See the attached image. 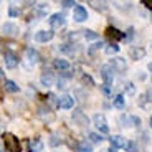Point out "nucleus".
Instances as JSON below:
<instances>
[{"instance_id": "obj_19", "label": "nucleus", "mask_w": 152, "mask_h": 152, "mask_svg": "<svg viewBox=\"0 0 152 152\" xmlns=\"http://www.w3.org/2000/svg\"><path fill=\"white\" fill-rule=\"evenodd\" d=\"M113 106L118 107V109H124L126 107V98L122 94H118L116 98L113 99Z\"/></svg>"}, {"instance_id": "obj_25", "label": "nucleus", "mask_w": 152, "mask_h": 152, "mask_svg": "<svg viewBox=\"0 0 152 152\" xmlns=\"http://www.w3.org/2000/svg\"><path fill=\"white\" fill-rule=\"evenodd\" d=\"M56 86H58V89H66V88H68V80H66V78H60Z\"/></svg>"}, {"instance_id": "obj_1", "label": "nucleus", "mask_w": 152, "mask_h": 152, "mask_svg": "<svg viewBox=\"0 0 152 152\" xmlns=\"http://www.w3.org/2000/svg\"><path fill=\"white\" fill-rule=\"evenodd\" d=\"M4 144H5V149H7L8 152H22L20 141L13 136V134H10V132H7L4 136Z\"/></svg>"}, {"instance_id": "obj_16", "label": "nucleus", "mask_w": 152, "mask_h": 152, "mask_svg": "<svg viewBox=\"0 0 152 152\" xmlns=\"http://www.w3.org/2000/svg\"><path fill=\"white\" fill-rule=\"evenodd\" d=\"M5 65H7V68H17V65H18V58L15 56L13 53H5Z\"/></svg>"}, {"instance_id": "obj_28", "label": "nucleus", "mask_w": 152, "mask_h": 152, "mask_svg": "<svg viewBox=\"0 0 152 152\" xmlns=\"http://www.w3.org/2000/svg\"><path fill=\"white\" fill-rule=\"evenodd\" d=\"M96 10H106V4L104 2H89Z\"/></svg>"}, {"instance_id": "obj_8", "label": "nucleus", "mask_w": 152, "mask_h": 152, "mask_svg": "<svg viewBox=\"0 0 152 152\" xmlns=\"http://www.w3.org/2000/svg\"><path fill=\"white\" fill-rule=\"evenodd\" d=\"M25 56H27V61L30 63V65H35V63L40 61V55H38V51L35 48H31V46H28V48L25 50Z\"/></svg>"}, {"instance_id": "obj_3", "label": "nucleus", "mask_w": 152, "mask_h": 152, "mask_svg": "<svg viewBox=\"0 0 152 152\" xmlns=\"http://www.w3.org/2000/svg\"><path fill=\"white\" fill-rule=\"evenodd\" d=\"M71 118H73V121H75V124L81 126V127H84V126L89 124V119H88V116H86V114H84L81 109H75V111H73Z\"/></svg>"}, {"instance_id": "obj_40", "label": "nucleus", "mask_w": 152, "mask_h": 152, "mask_svg": "<svg viewBox=\"0 0 152 152\" xmlns=\"http://www.w3.org/2000/svg\"><path fill=\"white\" fill-rule=\"evenodd\" d=\"M147 68H149V69H151V71H152V63H149V66H147Z\"/></svg>"}, {"instance_id": "obj_24", "label": "nucleus", "mask_w": 152, "mask_h": 152, "mask_svg": "<svg viewBox=\"0 0 152 152\" xmlns=\"http://www.w3.org/2000/svg\"><path fill=\"white\" fill-rule=\"evenodd\" d=\"M126 151H127V152H137V151H139V149H137V144H136V142H132V141H127V142H126Z\"/></svg>"}, {"instance_id": "obj_23", "label": "nucleus", "mask_w": 152, "mask_h": 152, "mask_svg": "<svg viewBox=\"0 0 152 152\" xmlns=\"http://www.w3.org/2000/svg\"><path fill=\"white\" fill-rule=\"evenodd\" d=\"M103 45H104L103 42H98V43H94V45H91V46H89V50H88V53H89V55H94L98 50L103 48Z\"/></svg>"}, {"instance_id": "obj_39", "label": "nucleus", "mask_w": 152, "mask_h": 152, "mask_svg": "<svg viewBox=\"0 0 152 152\" xmlns=\"http://www.w3.org/2000/svg\"><path fill=\"white\" fill-rule=\"evenodd\" d=\"M109 152H118V149H113V147H111V149H109Z\"/></svg>"}, {"instance_id": "obj_10", "label": "nucleus", "mask_w": 152, "mask_h": 152, "mask_svg": "<svg viewBox=\"0 0 152 152\" xmlns=\"http://www.w3.org/2000/svg\"><path fill=\"white\" fill-rule=\"evenodd\" d=\"M129 56L132 58V60H142V58L145 56V50L142 48V46H132L129 51Z\"/></svg>"}, {"instance_id": "obj_20", "label": "nucleus", "mask_w": 152, "mask_h": 152, "mask_svg": "<svg viewBox=\"0 0 152 152\" xmlns=\"http://www.w3.org/2000/svg\"><path fill=\"white\" fill-rule=\"evenodd\" d=\"M78 151H80V152H93V145L89 144V142L83 141V142L78 144Z\"/></svg>"}, {"instance_id": "obj_38", "label": "nucleus", "mask_w": 152, "mask_h": 152, "mask_svg": "<svg viewBox=\"0 0 152 152\" xmlns=\"http://www.w3.org/2000/svg\"><path fill=\"white\" fill-rule=\"evenodd\" d=\"M145 98H147L149 101H152V88H151V89H147V94H145Z\"/></svg>"}, {"instance_id": "obj_43", "label": "nucleus", "mask_w": 152, "mask_h": 152, "mask_svg": "<svg viewBox=\"0 0 152 152\" xmlns=\"http://www.w3.org/2000/svg\"><path fill=\"white\" fill-rule=\"evenodd\" d=\"M151 18H152V15H151Z\"/></svg>"}, {"instance_id": "obj_32", "label": "nucleus", "mask_w": 152, "mask_h": 152, "mask_svg": "<svg viewBox=\"0 0 152 152\" xmlns=\"http://www.w3.org/2000/svg\"><path fill=\"white\" fill-rule=\"evenodd\" d=\"M17 15H20V12L15 7H10V17H17Z\"/></svg>"}, {"instance_id": "obj_9", "label": "nucleus", "mask_w": 152, "mask_h": 152, "mask_svg": "<svg viewBox=\"0 0 152 152\" xmlns=\"http://www.w3.org/2000/svg\"><path fill=\"white\" fill-rule=\"evenodd\" d=\"M111 68L116 69V71H126V68H127L126 60L124 58H113V61H111Z\"/></svg>"}, {"instance_id": "obj_7", "label": "nucleus", "mask_w": 152, "mask_h": 152, "mask_svg": "<svg viewBox=\"0 0 152 152\" xmlns=\"http://www.w3.org/2000/svg\"><path fill=\"white\" fill-rule=\"evenodd\" d=\"M50 25H51V28H60L65 25V15L63 13H53V15L50 17Z\"/></svg>"}, {"instance_id": "obj_27", "label": "nucleus", "mask_w": 152, "mask_h": 152, "mask_svg": "<svg viewBox=\"0 0 152 152\" xmlns=\"http://www.w3.org/2000/svg\"><path fill=\"white\" fill-rule=\"evenodd\" d=\"M121 122H122V126H124V127H129V126H134V124H131V122H132V116H131V118H126V116H121Z\"/></svg>"}, {"instance_id": "obj_12", "label": "nucleus", "mask_w": 152, "mask_h": 152, "mask_svg": "<svg viewBox=\"0 0 152 152\" xmlns=\"http://www.w3.org/2000/svg\"><path fill=\"white\" fill-rule=\"evenodd\" d=\"M109 142H111V147L113 149H121V147H126V139L122 136H113L109 139Z\"/></svg>"}, {"instance_id": "obj_2", "label": "nucleus", "mask_w": 152, "mask_h": 152, "mask_svg": "<svg viewBox=\"0 0 152 152\" xmlns=\"http://www.w3.org/2000/svg\"><path fill=\"white\" fill-rule=\"evenodd\" d=\"M93 122H94V126L98 127L99 132H103V134L109 132V126H107V121L104 118V114H94L93 116Z\"/></svg>"}, {"instance_id": "obj_6", "label": "nucleus", "mask_w": 152, "mask_h": 152, "mask_svg": "<svg viewBox=\"0 0 152 152\" xmlns=\"http://www.w3.org/2000/svg\"><path fill=\"white\" fill-rule=\"evenodd\" d=\"M56 104H58V107H60V109H71L73 104H75V99H73V96L65 94V96H61V98L58 99Z\"/></svg>"}, {"instance_id": "obj_5", "label": "nucleus", "mask_w": 152, "mask_h": 152, "mask_svg": "<svg viewBox=\"0 0 152 152\" xmlns=\"http://www.w3.org/2000/svg\"><path fill=\"white\" fill-rule=\"evenodd\" d=\"M53 37H55V31L53 30H42V31H37L35 40L40 42V43H46V42H50Z\"/></svg>"}, {"instance_id": "obj_29", "label": "nucleus", "mask_w": 152, "mask_h": 152, "mask_svg": "<svg viewBox=\"0 0 152 152\" xmlns=\"http://www.w3.org/2000/svg\"><path fill=\"white\" fill-rule=\"evenodd\" d=\"M89 139H91L93 142H103L104 137H101L99 134H96V132H91V134H89Z\"/></svg>"}, {"instance_id": "obj_34", "label": "nucleus", "mask_w": 152, "mask_h": 152, "mask_svg": "<svg viewBox=\"0 0 152 152\" xmlns=\"http://www.w3.org/2000/svg\"><path fill=\"white\" fill-rule=\"evenodd\" d=\"M83 81H84V83H89V84H94V81H93L88 75H83Z\"/></svg>"}, {"instance_id": "obj_13", "label": "nucleus", "mask_w": 152, "mask_h": 152, "mask_svg": "<svg viewBox=\"0 0 152 152\" xmlns=\"http://www.w3.org/2000/svg\"><path fill=\"white\" fill-rule=\"evenodd\" d=\"M106 35H107V38H111V40H116V42L124 38V33H122V31H119L118 28H114V27H107Z\"/></svg>"}, {"instance_id": "obj_37", "label": "nucleus", "mask_w": 152, "mask_h": 152, "mask_svg": "<svg viewBox=\"0 0 152 152\" xmlns=\"http://www.w3.org/2000/svg\"><path fill=\"white\" fill-rule=\"evenodd\" d=\"M132 124L134 126H139V124H141V119L137 118V116H132Z\"/></svg>"}, {"instance_id": "obj_41", "label": "nucleus", "mask_w": 152, "mask_h": 152, "mask_svg": "<svg viewBox=\"0 0 152 152\" xmlns=\"http://www.w3.org/2000/svg\"><path fill=\"white\" fill-rule=\"evenodd\" d=\"M0 78H4V73H2V69H0Z\"/></svg>"}, {"instance_id": "obj_22", "label": "nucleus", "mask_w": 152, "mask_h": 152, "mask_svg": "<svg viewBox=\"0 0 152 152\" xmlns=\"http://www.w3.org/2000/svg\"><path fill=\"white\" fill-rule=\"evenodd\" d=\"M81 31H83V37L86 38V40H96V38L99 37V35L93 30H81Z\"/></svg>"}, {"instance_id": "obj_42", "label": "nucleus", "mask_w": 152, "mask_h": 152, "mask_svg": "<svg viewBox=\"0 0 152 152\" xmlns=\"http://www.w3.org/2000/svg\"><path fill=\"white\" fill-rule=\"evenodd\" d=\"M151 127H152V118H151Z\"/></svg>"}, {"instance_id": "obj_18", "label": "nucleus", "mask_w": 152, "mask_h": 152, "mask_svg": "<svg viewBox=\"0 0 152 152\" xmlns=\"http://www.w3.org/2000/svg\"><path fill=\"white\" fill-rule=\"evenodd\" d=\"M43 151V142L40 139H33L28 142V152H42Z\"/></svg>"}, {"instance_id": "obj_33", "label": "nucleus", "mask_w": 152, "mask_h": 152, "mask_svg": "<svg viewBox=\"0 0 152 152\" xmlns=\"http://www.w3.org/2000/svg\"><path fill=\"white\" fill-rule=\"evenodd\" d=\"M126 88H127V93H129V94H134V84L132 83H127Z\"/></svg>"}, {"instance_id": "obj_11", "label": "nucleus", "mask_w": 152, "mask_h": 152, "mask_svg": "<svg viewBox=\"0 0 152 152\" xmlns=\"http://www.w3.org/2000/svg\"><path fill=\"white\" fill-rule=\"evenodd\" d=\"M86 18H88L86 8L81 7V5H76V7H75V20H76V22H84Z\"/></svg>"}, {"instance_id": "obj_26", "label": "nucleus", "mask_w": 152, "mask_h": 152, "mask_svg": "<svg viewBox=\"0 0 152 152\" xmlns=\"http://www.w3.org/2000/svg\"><path fill=\"white\" fill-rule=\"evenodd\" d=\"M118 51H119V46H118V45H114V43H113V45H109V46H106V53H107V55L118 53Z\"/></svg>"}, {"instance_id": "obj_17", "label": "nucleus", "mask_w": 152, "mask_h": 152, "mask_svg": "<svg viewBox=\"0 0 152 152\" xmlns=\"http://www.w3.org/2000/svg\"><path fill=\"white\" fill-rule=\"evenodd\" d=\"M42 84L43 86H51V84H55V75L51 71H45L42 75Z\"/></svg>"}, {"instance_id": "obj_30", "label": "nucleus", "mask_w": 152, "mask_h": 152, "mask_svg": "<svg viewBox=\"0 0 152 152\" xmlns=\"http://www.w3.org/2000/svg\"><path fill=\"white\" fill-rule=\"evenodd\" d=\"M50 144L55 147V145L61 144V139H58V136H51V139H50Z\"/></svg>"}, {"instance_id": "obj_31", "label": "nucleus", "mask_w": 152, "mask_h": 152, "mask_svg": "<svg viewBox=\"0 0 152 152\" xmlns=\"http://www.w3.org/2000/svg\"><path fill=\"white\" fill-rule=\"evenodd\" d=\"M61 5H63V7H73V5H78V4H76V2H71V0H63Z\"/></svg>"}, {"instance_id": "obj_35", "label": "nucleus", "mask_w": 152, "mask_h": 152, "mask_svg": "<svg viewBox=\"0 0 152 152\" xmlns=\"http://www.w3.org/2000/svg\"><path fill=\"white\" fill-rule=\"evenodd\" d=\"M109 88H111V86H106V84L103 86V93H104L106 96H111V89H109Z\"/></svg>"}, {"instance_id": "obj_4", "label": "nucleus", "mask_w": 152, "mask_h": 152, "mask_svg": "<svg viewBox=\"0 0 152 152\" xmlns=\"http://www.w3.org/2000/svg\"><path fill=\"white\" fill-rule=\"evenodd\" d=\"M113 71H114V69L111 68V65H104L103 68H101V76H103L104 84H106V86H113V81H114Z\"/></svg>"}, {"instance_id": "obj_15", "label": "nucleus", "mask_w": 152, "mask_h": 152, "mask_svg": "<svg viewBox=\"0 0 152 152\" xmlns=\"http://www.w3.org/2000/svg\"><path fill=\"white\" fill-rule=\"evenodd\" d=\"M53 66L58 71H68L69 69V63L66 60H63V58H56V60L53 61Z\"/></svg>"}, {"instance_id": "obj_36", "label": "nucleus", "mask_w": 152, "mask_h": 152, "mask_svg": "<svg viewBox=\"0 0 152 152\" xmlns=\"http://www.w3.org/2000/svg\"><path fill=\"white\" fill-rule=\"evenodd\" d=\"M142 4H144L147 8H151V10H152V0H142Z\"/></svg>"}, {"instance_id": "obj_21", "label": "nucleus", "mask_w": 152, "mask_h": 152, "mask_svg": "<svg viewBox=\"0 0 152 152\" xmlns=\"http://www.w3.org/2000/svg\"><path fill=\"white\" fill-rule=\"evenodd\" d=\"M5 89H7V91H10V93H17V91H18V86H17L13 81L7 80V81H5Z\"/></svg>"}, {"instance_id": "obj_14", "label": "nucleus", "mask_w": 152, "mask_h": 152, "mask_svg": "<svg viewBox=\"0 0 152 152\" xmlns=\"http://www.w3.org/2000/svg\"><path fill=\"white\" fill-rule=\"evenodd\" d=\"M2 31H4V35H8V37H15L17 31H18V27H17L15 23H5L4 27H2Z\"/></svg>"}]
</instances>
